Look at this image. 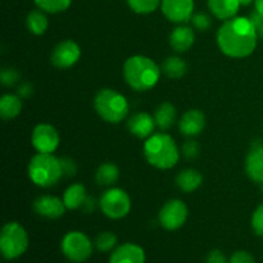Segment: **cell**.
Returning a JSON list of instances; mask_svg holds the SVG:
<instances>
[{
  "mask_svg": "<svg viewBox=\"0 0 263 263\" xmlns=\"http://www.w3.org/2000/svg\"><path fill=\"white\" fill-rule=\"evenodd\" d=\"M246 172L254 182H263V144L254 143L246 158Z\"/></svg>",
  "mask_w": 263,
  "mask_h": 263,
  "instance_id": "obj_15",
  "label": "cell"
},
{
  "mask_svg": "<svg viewBox=\"0 0 263 263\" xmlns=\"http://www.w3.org/2000/svg\"><path fill=\"white\" fill-rule=\"evenodd\" d=\"M72 0H35V4L46 13H61L68 9Z\"/></svg>",
  "mask_w": 263,
  "mask_h": 263,
  "instance_id": "obj_27",
  "label": "cell"
},
{
  "mask_svg": "<svg viewBox=\"0 0 263 263\" xmlns=\"http://www.w3.org/2000/svg\"><path fill=\"white\" fill-rule=\"evenodd\" d=\"M252 229L256 235L263 238V204L257 207L252 216Z\"/></svg>",
  "mask_w": 263,
  "mask_h": 263,
  "instance_id": "obj_31",
  "label": "cell"
},
{
  "mask_svg": "<svg viewBox=\"0 0 263 263\" xmlns=\"http://www.w3.org/2000/svg\"><path fill=\"white\" fill-rule=\"evenodd\" d=\"M18 94L23 98H27L32 94V86L30 84H22L18 89Z\"/></svg>",
  "mask_w": 263,
  "mask_h": 263,
  "instance_id": "obj_38",
  "label": "cell"
},
{
  "mask_svg": "<svg viewBox=\"0 0 263 263\" xmlns=\"http://www.w3.org/2000/svg\"><path fill=\"white\" fill-rule=\"evenodd\" d=\"M208 8L216 18L228 21L236 17L240 3L239 0H208Z\"/></svg>",
  "mask_w": 263,
  "mask_h": 263,
  "instance_id": "obj_19",
  "label": "cell"
},
{
  "mask_svg": "<svg viewBox=\"0 0 263 263\" xmlns=\"http://www.w3.org/2000/svg\"><path fill=\"white\" fill-rule=\"evenodd\" d=\"M203 176L194 168H186L180 171L176 177V184L184 193H193L202 185Z\"/></svg>",
  "mask_w": 263,
  "mask_h": 263,
  "instance_id": "obj_20",
  "label": "cell"
},
{
  "mask_svg": "<svg viewBox=\"0 0 263 263\" xmlns=\"http://www.w3.org/2000/svg\"><path fill=\"white\" fill-rule=\"evenodd\" d=\"M254 4H256L257 12L263 15V0H254Z\"/></svg>",
  "mask_w": 263,
  "mask_h": 263,
  "instance_id": "obj_40",
  "label": "cell"
},
{
  "mask_svg": "<svg viewBox=\"0 0 263 263\" xmlns=\"http://www.w3.org/2000/svg\"><path fill=\"white\" fill-rule=\"evenodd\" d=\"M28 176L37 186H54L63 176L61 159L51 153H37L28 164Z\"/></svg>",
  "mask_w": 263,
  "mask_h": 263,
  "instance_id": "obj_4",
  "label": "cell"
},
{
  "mask_svg": "<svg viewBox=\"0 0 263 263\" xmlns=\"http://www.w3.org/2000/svg\"><path fill=\"white\" fill-rule=\"evenodd\" d=\"M81 57V49L72 40L61 41L51 53V63L61 69L73 67Z\"/></svg>",
  "mask_w": 263,
  "mask_h": 263,
  "instance_id": "obj_11",
  "label": "cell"
},
{
  "mask_svg": "<svg viewBox=\"0 0 263 263\" xmlns=\"http://www.w3.org/2000/svg\"><path fill=\"white\" fill-rule=\"evenodd\" d=\"M28 248V234L21 223L8 222L0 234V251L5 259L20 258Z\"/></svg>",
  "mask_w": 263,
  "mask_h": 263,
  "instance_id": "obj_6",
  "label": "cell"
},
{
  "mask_svg": "<svg viewBox=\"0 0 263 263\" xmlns=\"http://www.w3.org/2000/svg\"><path fill=\"white\" fill-rule=\"evenodd\" d=\"M199 152H200L199 144H198L195 140H187L186 143L182 145V154L189 159L198 157Z\"/></svg>",
  "mask_w": 263,
  "mask_h": 263,
  "instance_id": "obj_33",
  "label": "cell"
},
{
  "mask_svg": "<svg viewBox=\"0 0 263 263\" xmlns=\"http://www.w3.org/2000/svg\"><path fill=\"white\" fill-rule=\"evenodd\" d=\"M190 22H192L193 27L197 28L198 31H207L211 27V25H212V21H211L210 15L203 12L194 13Z\"/></svg>",
  "mask_w": 263,
  "mask_h": 263,
  "instance_id": "obj_30",
  "label": "cell"
},
{
  "mask_svg": "<svg viewBox=\"0 0 263 263\" xmlns=\"http://www.w3.org/2000/svg\"><path fill=\"white\" fill-rule=\"evenodd\" d=\"M257 35L252 21L247 17H234L225 21L217 32L221 51L230 58H246L257 46Z\"/></svg>",
  "mask_w": 263,
  "mask_h": 263,
  "instance_id": "obj_1",
  "label": "cell"
},
{
  "mask_svg": "<svg viewBox=\"0 0 263 263\" xmlns=\"http://www.w3.org/2000/svg\"><path fill=\"white\" fill-rule=\"evenodd\" d=\"M62 168H63V176H74L77 172V166L71 158H61Z\"/></svg>",
  "mask_w": 263,
  "mask_h": 263,
  "instance_id": "obj_35",
  "label": "cell"
},
{
  "mask_svg": "<svg viewBox=\"0 0 263 263\" xmlns=\"http://www.w3.org/2000/svg\"><path fill=\"white\" fill-rule=\"evenodd\" d=\"M123 77L131 89L136 91H148L158 84L161 68L148 57L133 55L123 64Z\"/></svg>",
  "mask_w": 263,
  "mask_h": 263,
  "instance_id": "obj_2",
  "label": "cell"
},
{
  "mask_svg": "<svg viewBox=\"0 0 263 263\" xmlns=\"http://www.w3.org/2000/svg\"><path fill=\"white\" fill-rule=\"evenodd\" d=\"M61 249L68 261L82 263L91 257L92 241L81 231H69L62 239Z\"/></svg>",
  "mask_w": 263,
  "mask_h": 263,
  "instance_id": "obj_7",
  "label": "cell"
},
{
  "mask_svg": "<svg viewBox=\"0 0 263 263\" xmlns=\"http://www.w3.org/2000/svg\"><path fill=\"white\" fill-rule=\"evenodd\" d=\"M187 66L179 57H170L163 62L162 71L170 77V79H180L186 73Z\"/></svg>",
  "mask_w": 263,
  "mask_h": 263,
  "instance_id": "obj_26",
  "label": "cell"
},
{
  "mask_svg": "<svg viewBox=\"0 0 263 263\" xmlns=\"http://www.w3.org/2000/svg\"><path fill=\"white\" fill-rule=\"evenodd\" d=\"M164 17L174 23H185L194 14V0H162Z\"/></svg>",
  "mask_w": 263,
  "mask_h": 263,
  "instance_id": "obj_12",
  "label": "cell"
},
{
  "mask_svg": "<svg viewBox=\"0 0 263 263\" xmlns=\"http://www.w3.org/2000/svg\"><path fill=\"white\" fill-rule=\"evenodd\" d=\"M205 263H229V261L222 252L218 251V249H213L208 253Z\"/></svg>",
  "mask_w": 263,
  "mask_h": 263,
  "instance_id": "obj_37",
  "label": "cell"
},
{
  "mask_svg": "<svg viewBox=\"0 0 263 263\" xmlns=\"http://www.w3.org/2000/svg\"><path fill=\"white\" fill-rule=\"evenodd\" d=\"M95 247L99 252H110L117 247V236L109 231L98 234L95 238Z\"/></svg>",
  "mask_w": 263,
  "mask_h": 263,
  "instance_id": "obj_29",
  "label": "cell"
},
{
  "mask_svg": "<svg viewBox=\"0 0 263 263\" xmlns=\"http://www.w3.org/2000/svg\"><path fill=\"white\" fill-rule=\"evenodd\" d=\"M195 41L194 31L189 26H179L175 28L170 36V44L177 53H185L193 46Z\"/></svg>",
  "mask_w": 263,
  "mask_h": 263,
  "instance_id": "obj_18",
  "label": "cell"
},
{
  "mask_svg": "<svg viewBox=\"0 0 263 263\" xmlns=\"http://www.w3.org/2000/svg\"><path fill=\"white\" fill-rule=\"evenodd\" d=\"M86 198V189H85L84 185L72 184L64 192L63 202L67 210H79V208H82Z\"/></svg>",
  "mask_w": 263,
  "mask_h": 263,
  "instance_id": "obj_21",
  "label": "cell"
},
{
  "mask_svg": "<svg viewBox=\"0 0 263 263\" xmlns=\"http://www.w3.org/2000/svg\"><path fill=\"white\" fill-rule=\"evenodd\" d=\"M154 120H156V125L161 130H168V128L172 127V125L175 123V120H176V109H175V107L171 103H162L156 109Z\"/></svg>",
  "mask_w": 263,
  "mask_h": 263,
  "instance_id": "obj_23",
  "label": "cell"
},
{
  "mask_svg": "<svg viewBox=\"0 0 263 263\" xmlns=\"http://www.w3.org/2000/svg\"><path fill=\"white\" fill-rule=\"evenodd\" d=\"M31 143L39 153L53 154L59 145V134L49 123H40L33 128Z\"/></svg>",
  "mask_w": 263,
  "mask_h": 263,
  "instance_id": "obj_10",
  "label": "cell"
},
{
  "mask_svg": "<svg viewBox=\"0 0 263 263\" xmlns=\"http://www.w3.org/2000/svg\"><path fill=\"white\" fill-rule=\"evenodd\" d=\"M18 79H20V73L14 68H4L0 73L2 84L5 85V86H12L18 81Z\"/></svg>",
  "mask_w": 263,
  "mask_h": 263,
  "instance_id": "obj_32",
  "label": "cell"
},
{
  "mask_svg": "<svg viewBox=\"0 0 263 263\" xmlns=\"http://www.w3.org/2000/svg\"><path fill=\"white\" fill-rule=\"evenodd\" d=\"M229 263H256V259L251 253L246 251H238L230 257Z\"/></svg>",
  "mask_w": 263,
  "mask_h": 263,
  "instance_id": "obj_34",
  "label": "cell"
},
{
  "mask_svg": "<svg viewBox=\"0 0 263 263\" xmlns=\"http://www.w3.org/2000/svg\"><path fill=\"white\" fill-rule=\"evenodd\" d=\"M128 131L139 139H145L152 136L156 128V120L149 113L139 112L128 120Z\"/></svg>",
  "mask_w": 263,
  "mask_h": 263,
  "instance_id": "obj_17",
  "label": "cell"
},
{
  "mask_svg": "<svg viewBox=\"0 0 263 263\" xmlns=\"http://www.w3.org/2000/svg\"><path fill=\"white\" fill-rule=\"evenodd\" d=\"M180 131L185 136H197L204 130L205 116L199 109H190L185 113L179 122Z\"/></svg>",
  "mask_w": 263,
  "mask_h": 263,
  "instance_id": "obj_16",
  "label": "cell"
},
{
  "mask_svg": "<svg viewBox=\"0 0 263 263\" xmlns=\"http://www.w3.org/2000/svg\"><path fill=\"white\" fill-rule=\"evenodd\" d=\"M33 210L41 217L55 220V218L62 217L64 215L67 207L63 199H59L53 195H43L35 200Z\"/></svg>",
  "mask_w": 263,
  "mask_h": 263,
  "instance_id": "obj_13",
  "label": "cell"
},
{
  "mask_svg": "<svg viewBox=\"0 0 263 263\" xmlns=\"http://www.w3.org/2000/svg\"><path fill=\"white\" fill-rule=\"evenodd\" d=\"M27 28L35 35H43L46 30H48L49 21L46 15L44 14V10H32L28 13L27 20Z\"/></svg>",
  "mask_w": 263,
  "mask_h": 263,
  "instance_id": "obj_25",
  "label": "cell"
},
{
  "mask_svg": "<svg viewBox=\"0 0 263 263\" xmlns=\"http://www.w3.org/2000/svg\"><path fill=\"white\" fill-rule=\"evenodd\" d=\"M254 0H239V3H240V5H249L251 3H253Z\"/></svg>",
  "mask_w": 263,
  "mask_h": 263,
  "instance_id": "obj_41",
  "label": "cell"
},
{
  "mask_svg": "<svg viewBox=\"0 0 263 263\" xmlns=\"http://www.w3.org/2000/svg\"><path fill=\"white\" fill-rule=\"evenodd\" d=\"M120 176V171H118L117 166L115 163H107L100 164L99 168L97 170L95 174V180L100 186H110V185L116 184Z\"/></svg>",
  "mask_w": 263,
  "mask_h": 263,
  "instance_id": "obj_24",
  "label": "cell"
},
{
  "mask_svg": "<svg viewBox=\"0 0 263 263\" xmlns=\"http://www.w3.org/2000/svg\"><path fill=\"white\" fill-rule=\"evenodd\" d=\"M144 156L149 164L159 170H170L179 162L180 152L176 143L164 133L149 136L144 144Z\"/></svg>",
  "mask_w": 263,
  "mask_h": 263,
  "instance_id": "obj_3",
  "label": "cell"
},
{
  "mask_svg": "<svg viewBox=\"0 0 263 263\" xmlns=\"http://www.w3.org/2000/svg\"><path fill=\"white\" fill-rule=\"evenodd\" d=\"M99 207L108 218L121 220L130 212L131 200L125 190L120 187H110L100 197Z\"/></svg>",
  "mask_w": 263,
  "mask_h": 263,
  "instance_id": "obj_8",
  "label": "cell"
},
{
  "mask_svg": "<svg viewBox=\"0 0 263 263\" xmlns=\"http://www.w3.org/2000/svg\"><path fill=\"white\" fill-rule=\"evenodd\" d=\"M22 110V100L13 94L3 95L0 99V116L3 120H13Z\"/></svg>",
  "mask_w": 263,
  "mask_h": 263,
  "instance_id": "obj_22",
  "label": "cell"
},
{
  "mask_svg": "<svg viewBox=\"0 0 263 263\" xmlns=\"http://www.w3.org/2000/svg\"><path fill=\"white\" fill-rule=\"evenodd\" d=\"M187 215H189V211H187L186 204L182 200L171 199L161 208L158 220L162 228L168 231H175L185 225Z\"/></svg>",
  "mask_w": 263,
  "mask_h": 263,
  "instance_id": "obj_9",
  "label": "cell"
},
{
  "mask_svg": "<svg viewBox=\"0 0 263 263\" xmlns=\"http://www.w3.org/2000/svg\"><path fill=\"white\" fill-rule=\"evenodd\" d=\"M249 20L252 21L254 26V30H256L257 35H258V39H262L263 40V15L259 14L258 12H253L249 17Z\"/></svg>",
  "mask_w": 263,
  "mask_h": 263,
  "instance_id": "obj_36",
  "label": "cell"
},
{
  "mask_svg": "<svg viewBox=\"0 0 263 263\" xmlns=\"http://www.w3.org/2000/svg\"><path fill=\"white\" fill-rule=\"evenodd\" d=\"M146 256L140 246L125 243L116 247L109 257V263H145Z\"/></svg>",
  "mask_w": 263,
  "mask_h": 263,
  "instance_id": "obj_14",
  "label": "cell"
},
{
  "mask_svg": "<svg viewBox=\"0 0 263 263\" xmlns=\"http://www.w3.org/2000/svg\"><path fill=\"white\" fill-rule=\"evenodd\" d=\"M162 0H127L131 9L138 14H149L161 5Z\"/></svg>",
  "mask_w": 263,
  "mask_h": 263,
  "instance_id": "obj_28",
  "label": "cell"
},
{
  "mask_svg": "<svg viewBox=\"0 0 263 263\" xmlns=\"http://www.w3.org/2000/svg\"><path fill=\"white\" fill-rule=\"evenodd\" d=\"M262 193H263V182H262Z\"/></svg>",
  "mask_w": 263,
  "mask_h": 263,
  "instance_id": "obj_42",
  "label": "cell"
},
{
  "mask_svg": "<svg viewBox=\"0 0 263 263\" xmlns=\"http://www.w3.org/2000/svg\"><path fill=\"white\" fill-rule=\"evenodd\" d=\"M94 107L100 118L109 123H120L128 115V102L121 92L102 89L94 99Z\"/></svg>",
  "mask_w": 263,
  "mask_h": 263,
  "instance_id": "obj_5",
  "label": "cell"
},
{
  "mask_svg": "<svg viewBox=\"0 0 263 263\" xmlns=\"http://www.w3.org/2000/svg\"><path fill=\"white\" fill-rule=\"evenodd\" d=\"M94 208H95V200L87 197L86 200H85L84 205H82L81 210H84L85 212H91V211H94Z\"/></svg>",
  "mask_w": 263,
  "mask_h": 263,
  "instance_id": "obj_39",
  "label": "cell"
}]
</instances>
